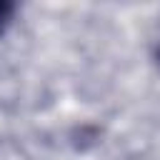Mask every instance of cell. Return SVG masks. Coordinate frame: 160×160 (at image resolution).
<instances>
[{
	"instance_id": "6da1fadb",
	"label": "cell",
	"mask_w": 160,
	"mask_h": 160,
	"mask_svg": "<svg viewBox=\"0 0 160 160\" xmlns=\"http://www.w3.org/2000/svg\"><path fill=\"white\" fill-rule=\"evenodd\" d=\"M12 2H5V0H0V32L5 30V25L10 22V18H12Z\"/></svg>"
}]
</instances>
